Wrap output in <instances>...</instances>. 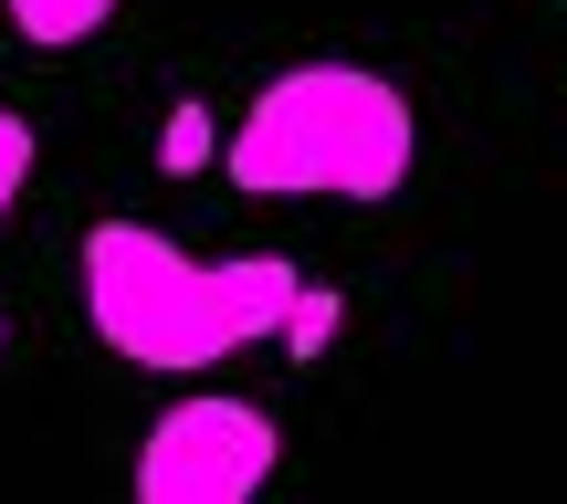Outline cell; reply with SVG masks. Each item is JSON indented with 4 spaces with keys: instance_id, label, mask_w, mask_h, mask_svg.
Masks as SVG:
<instances>
[{
    "instance_id": "cell-1",
    "label": "cell",
    "mask_w": 567,
    "mask_h": 504,
    "mask_svg": "<svg viewBox=\"0 0 567 504\" xmlns=\"http://www.w3.org/2000/svg\"><path fill=\"white\" fill-rule=\"evenodd\" d=\"M295 295H305V274L284 253L200 263V253L168 243L158 222H95L84 232V316H95V337L126 368L200 379V368L284 337V305Z\"/></svg>"
},
{
    "instance_id": "cell-2",
    "label": "cell",
    "mask_w": 567,
    "mask_h": 504,
    "mask_svg": "<svg viewBox=\"0 0 567 504\" xmlns=\"http://www.w3.org/2000/svg\"><path fill=\"white\" fill-rule=\"evenodd\" d=\"M421 158V116L368 63H284L221 137L231 189L252 200H400Z\"/></svg>"
},
{
    "instance_id": "cell-3",
    "label": "cell",
    "mask_w": 567,
    "mask_h": 504,
    "mask_svg": "<svg viewBox=\"0 0 567 504\" xmlns=\"http://www.w3.org/2000/svg\"><path fill=\"white\" fill-rule=\"evenodd\" d=\"M284 463V431L264 400H231V389H200V400L158 410L137 452V494L147 504H252Z\"/></svg>"
},
{
    "instance_id": "cell-4",
    "label": "cell",
    "mask_w": 567,
    "mask_h": 504,
    "mask_svg": "<svg viewBox=\"0 0 567 504\" xmlns=\"http://www.w3.org/2000/svg\"><path fill=\"white\" fill-rule=\"evenodd\" d=\"M11 11L21 42H42V53H74V42H95L105 21H116V0H0Z\"/></svg>"
},
{
    "instance_id": "cell-5",
    "label": "cell",
    "mask_w": 567,
    "mask_h": 504,
    "mask_svg": "<svg viewBox=\"0 0 567 504\" xmlns=\"http://www.w3.org/2000/svg\"><path fill=\"white\" fill-rule=\"evenodd\" d=\"M210 158H221V126H210V105H200V95L168 105V126H158V168H168V179H200Z\"/></svg>"
},
{
    "instance_id": "cell-6",
    "label": "cell",
    "mask_w": 567,
    "mask_h": 504,
    "mask_svg": "<svg viewBox=\"0 0 567 504\" xmlns=\"http://www.w3.org/2000/svg\"><path fill=\"white\" fill-rule=\"evenodd\" d=\"M337 316H347V295H337V284H305V295L284 305V358H295V368H316V358H326V337H337Z\"/></svg>"
},
{
    "instance_id": "cell-7",
    "label": "cell",
    "mask_w": 567,
    "mask_h": 504,
    "mask_svg": "<svg viewBox=\"0 0 567 504\" xmlns=\"http://www.w3.org/2000/svg\"><path fill=\"white\" fill-rule=\"evenodd\" d=\"M21 179H32V116H11V105H0V222H11Z\"/></svg>"
},
{
    "instance_id": "cell-8",
    "label": "cell",
    "mask_w": 567,
    "mask_h": 504,
    "mask_svg": "<svg viewBox=\"0 0 567 504\" xmlns=\"http://www.w3.org/2000/svg\"><path fill=\"white\" fill-rule=\"evenodd\" d=\"M0 347H11V326H0Z\"/></svg>"
}]
</instances>
